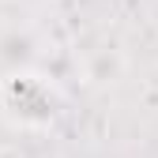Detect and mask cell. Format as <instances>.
<instances>
[{"instance_id": "1", "label": "cell", "mask_w": 158, "mask_h": 158, "mask_svg": "<svg viewBox=\"0 0 158 158\" xmlns=\"http://www.w3.org/2000/svg\"><path fill=\"white\" fill-rule=\"evenodd\" d=\"M60 113H64V94L49 75L19 68L0 79V117L11 128L45 132L56 124Z\"/></svg>"}]
</instances>
